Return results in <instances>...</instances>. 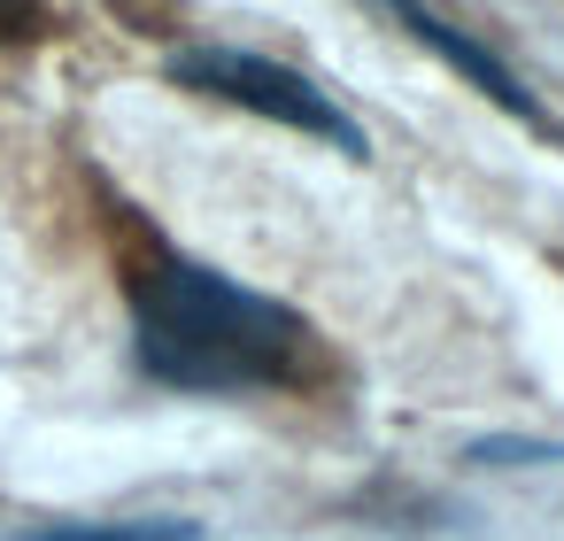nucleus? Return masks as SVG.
<instances>
[{
    "mask_svg": "<svg viewBox=\"0 0 564 541\" xmlns=\"http://www.w3.org/2000/svg\"><path fill=\"white\" fill-rule=\"evenodd\" d=\"M387 9H394V17H402V24H410V32H417V40H425V47H433V55H441L448 71H464V78H471V86H479L487 101H502L510 117H525V125H541V132H549L541 101H533V94H525V86H518V78H510V71H502V63H495L487 47H479V40H464L456 24H441V17L425 9V0H387Z\"/></svg>",
    "mask_w": 564,
    "mask_h": 541,
    "instance_id": "obj_3",
    "label": "nucleus"
},
{
    "mask_svg": "<svg viewBox=\"0 0 564 541\" xmlns=\"http://www.w3.org/2000/svg\"><path fill=\"white\" fill-rule=\"evenodd\" d=\"M132 333H140V364L171 387H279L302 379L310 364V333L286 302L186 263V256H155L148 271H132Z\"/></svg>",
    "mask_w": 564,
    "mask_h": 541,
    "instance_id": "obj_1",
    "label": "nucleus"
},
{
    "mask_svg": "<svg viewBox=\"0 0 564 541\" xmlns=\"http://www.w3.org/2000/svg\"><path fill=\"white\" fill-rule=\"evenodd\" d=\"M171 78L194 86V94H217V101H232V109H256V117H271V125H286V132L333 140L340 155H364V132H356L302 71H286V63H263V55H240V47H194V55L171 63Z\"/></svg>",
    "mask_w": 564,
    "mask_h": 541,
    "instance_id": "obj_2",
    "label": "nucleus"
},
{
    "mask_svg": "<svg viewBox=\"0 0 564 541\" xmlns=\"http://www.w3.org/2000/svg\"><path fill=\"white\" fill-rule=\"evenodd\" d=\"M0 40H40V9H32V0H0Z\"/></svg>",
    "mask_w": 564,
    "mask_h": 541,
    "instance_id": "obj_5",
    "label": "nucleus"
},
{
    "mask_svg": "<svg viewBox=\"0 0 564 541\" xmlns=\"http://www.w3.org/2000/svg\"><path fill=\"white\" fill-rule=\"evenodd\" d=\"M32 541H202V533L155 518V526H47V533H32Z\"/></svg>",
    "mask_w": 564,
    "mask_h": 541,
    "instance_id": "obj_4",
    "label": "nucleus"
}]
</instances>
